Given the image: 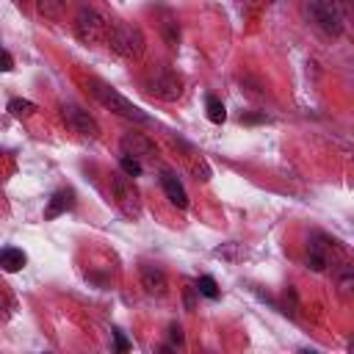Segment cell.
Wrapping results in <instances>:
<instances>
[{"instance_id":"1","label":"cell","mask_w":354,"mask_h":354,"mask_svg":"<svg viewBox=\"0 0 354 354\" xmlns=\"http://www.w3.org/2000/svg\"><path fill=\"white\" fill-rule=\"evenodd\" d=\"M108 44L116 55H122L127 61H136L144 55V33L130 22H116L108 30Z\"/></svg>"},{"instance_id":"2","label":"cell","mask_w":354,"mask_h":354,"mask_svg":"<svg viewBox=\"0 0 354 354\" xmlns=\"http://www.w3.org/2000/svg\"><path fill=\"white\" fill-rule=\"evenodd\" d=\"M91 94H94L108 111H113V113H119V116H124V119H130V122H141V124L149 122V116H147L138 105H133L127 97H122V94H119L113 86H108V83L91 80Z\"/></svg>"},{"instance_id":"3","label":"cell","mask_w":354,"mask_h":354,"mask_svg":"<svg viewBox=\"0 0 354 354\" xmlns=\"http://www.w3.org/2000/svg\"><path fill=\"white\" fill-rule=\"evenodd\" d=\"M75 36L83 44H100L108 39V22L94 8H80L75 17Z\"/></svg>"},{"instance_id":"4","label":"cell","mask_w":354,"mask_h":354,"mask_svg":"<svg viewBox=\"0 0 354 354\" xmlns=\"http://www.w3.org/2000/svg\"><path fill=\"white\" fill-rule=\"evenodd\" d=\"M111 191H113V199H116L119 210L127 218H138L141 216V194H138V188L133 185V180L124 171L111 180Z\"/></svg>"},{"instance_id":"5","label":"cell","mask_w":354,"mask_h":354,"mask_svg":"<svg viewBox=\"0 0 354 354\" xmlns=\"http://www.w3.org/2000/svg\"><path fill=\"white\" fill-rule=\"evenodd\" d=\"M149 91L163 100V102H174L183 97V77L174 72V69H158L152 77H149Z\"/></svg>"},{"instance_id":"6","label":"cell","mask_w":354,"mask_h":354,"mask_svg":"<svg viewBox=\"0 0 354 354\" xmlns=\"http://www.w3.org/2000/svg\"><path fill=\"white\" fill-rule=\"evenodd\" d=\"M310 11H313V17H315V22L324 33H329V36L343 33V11L335 0H315L310 6Z\"/></svg>"},{"instance_id":"7","label":"cell","mask_w":354,"mask_h":354,"mask_svg":"<svg viewBox=\"0 0 354 354\" xmlns=\"http://www.w3.org/2000/svg\"><path fill=\"white\" fill-rule=\"evenodd\" d=\"M122 152L130 155V158H136V160H141V163H155L158 160L155 141L149 136H144V133H136V130L122 136Z\"/></svg>"},{"instance_id":"8","label":"cell","mask_w":354,"mask_h":354,"mask_svg":"<svg viewBox=\"0 0 354 354\" xmlns=\"http://www.w3.org/2000/svg\"><path fill=\"white\" fill-rule=\"evenodd\" d=\"M64 119H66V122L72 124V130L80 133L83 138H97V136H100L97 119H94L88 111L77 108V105H66V108H64Z\"/></svg>"},{"instance_id":"9","label":"cell","mask_w":354,"mask_h":354,"mask_svg":"<svg viewBox=\"0 0 354 354\" xmlns=\"http://www.w3.org/2000/svg\"><path fill=\"white\" fill-rule=\"evenodd\" d=\"M141 288L149 293V296H166L169 290V282H166V274L160 266H152V263H144L141 266Z\"/></svg>"},{"instance_id":"10","label":"cell","mask_w":354,"mask_h":354,"mask_svg":"<svg viewBox=\"0 0 354 354\" xmlns=\"http://www.w3.org/2000/svg\"><path fill=\"white\" fill-rule=\"evenodd\" d=\"M75 207V191L72 188H61V191H55L53 196H50V202H47V207H44V218L50 221V218H58V216H64L66 210H72Z\"/></svg>"},{"instance_id":"11","label":"cell","mask_w":354,"mask_h":354,"mask_svg":"<svg viewBox=\"0 0 354 354\" xmlns=\"http://www.w3.org/2000/svg\"><path fill=\"white\" fill-rule=\"evenodd\" d=\"M160 185H163V191H166V196H169V202H171L174 207H180V210L188 207V194H185L183 183L177 180V174L163 171V174H160Z\"/></svg>"},{"instance_id":"12","label":"cell","mask_w":354,"mask_h":354,"mask_svg":"<svg viewBox=\"0 0 354 354\" xmlns=\"http://www.w3.org/2000/svg\"><path fill=\"white\" fill-rule=\"evenodd\" d=\"M25 263H28V254L22 249H17V246H3L0 249V268L3 271L17 274V271L25 268Z\"/></svg>"},{"instance_id":"13","label":"cell","mask_w":354,"mask_h":354,"mask_svg":"<svg viewBox=\"0 0 354 354\" xmlns=\"http://www.w3.org/2000/svg\"><path fill=\"white\" fill-rule=\"evenodd\" d=\"M8 116H14V119H28V116H33L36 113V105L30 102V100H22V97H14V100H8Z\"/></svg>"},{"instance_id":"14","label":"cell","mask_w":354,"mask_h":354,"mask_svg":"<svg viewBox=\"0 0 354 354\" xmlns=\"http://www.w3.org/2000/svg\"><path fill=\"white\" fill-rule=\"evenodd\" d=\"M205 111H207V119H210L213 124H221V122L227 119V108H224V102H221L218 97H207V100H205Z\"/></svg>"},{"instance_id":"15","label":"cell","mask_w":354,"mask_h":354,"mask_svg":"<svg viewBox=\"0 0 354 354\" xmlns=\"http://www.w3.org/2000/svg\"><path fill=\"white\" fill-rule=\"evenodd\" d=\"M188 166H191V174H194L199 183H207V180H210V166H207V160H205L202 155H194V152H191Z\"/></svg>"},{"instance_id":"16","label":"cell","mask_w":354,"mask_h":354,"mask_svg":"<svg viewBox=\"0 0 354 354\" xmlns=\"http://www.w3.org/2000/svg\"><path fill=\"white\" fill-rule=\"evenodd\" d=\"M194 290H199V293H202V296H207V299H218V293H221L213 277H199Z\"/></svg>"},{"instance_id":"17","label":"cell","mask_w":354,"mask_h":354,"mask_svg":"<svg viewBox=\"0 0 354 354\" xmlns=\"http://www.w3.org/2000/svg\"><path fill=\"white\" fill-rule=\"evenodd\" d=\"M119 169H122L127 177H138L144 166H141V160H136V158H130V155H122V158H119Z\"/></svg>"},{"instance_id":"18","label":"cell","mask_w":354,"mask_h":354,"mask_svg":"<svg viewBox=\"0 0 354 354\" xmlns=\"http://www.w3.org/2000/svg\"><path fill=\"white\" fill-rule=\"evenodd\" d=\"M14 310H17V301L0 288V321H8L14 315Z\"/></svg>"},{"instance_id":"19","label":"cell","mask_w":354,"mask_h":354,"mask_svg":"<svg viewBox=\"0 0 354 354\" xmlns=\"http://www.w3.org/2000/svg\"><path fill=\"white\" fill-rule=\"evenodd\" d=\"M14 69V58L0 47V72H11Z\"/></svg>"},{"instance_id":"20","label":"cell","mask_w":354,"mask_h":354,"mask_svg":"<svg viewBox=\"0 0 354 354\" xmlns=\"http://www.w3.org/2000/svg\"><path fill=\"white\" fill-rule=\"evenodd\" d=\"M169 337H171L174 343H183V329H180L177 324H171V326H169Z\"/></svg>"},{"instance_id":"21","label":"cell","mask_w":354,"mask_h":354,"mask_svg":"<svg viewBox=\"0 0 354 354\" xmlns=\"http://www.w3.org/2000/svg\"><path fill=\"white\" fill-rule=\"evenodd\" d=\"M113 337H116V346H119V351H127V348H130V343L124 340V335H122V332H113Z\"/></svg>"},{"instance_id":"22","label":"cell","mask_w":354,"mask_h":354,"mask_svg":"<svg viewBox=\"0 0 354 354\" xmlns=\"http://www.w3.org/2000/svg\"><path fill=\"white\" fill-rule=\"evenodd\" d=\"M241 122H249V124H252V122H266V116H263V113H260V116H241Z\"/></svg>"},{"instance_id":"23","label":"cell","mask_w":354,"mask_h":354,"mask_svg":"<svg viewBox=\"0 0 354 354\" xmlns=\"http://www.w3.org/2000/svg\"><path fill=\"white\" fill-rule=\"evenodd\" d=\"M14 3H17V6H22V0H14Z\"/></svg>"}]
</instances>
